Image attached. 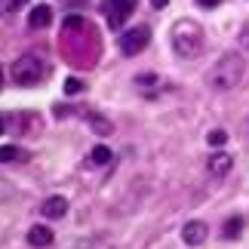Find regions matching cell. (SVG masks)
<instances>
[{"mask_svg":"<svg viewBox=\"0 0 249 249\" xmlns=\"http://www.w3.org/2000/svg\"><path fill=\"white\" fill-rule=\"evenodd\" d=\"M243 74H246V59L243 55L240 53H225L222 59L213 65V71L206 74V83L213 86L215 92H228L243 80Z\"/></svg>","mask_w":249,"mask_h":249,"instance_id":"obj_1","label":"cell"},{"mask_svg":"<svg viewBox=\"0 0 249 249\" xmlns=\"http://www.w3.org/2000/svg\"><path fill=\"white\" fill-rule=\"evenodd\" d=\"M169 37H172V46H176V53L181 59H197L206 46V34L194 18H178V22L172 25Z\"/></svg>","mask_w":249,"mask_h":249,"instance_id":"obj_2","label":"cell"},{"mask_svg":"<svg viewBox=\"0 0 249 249\" xmlns=\"http://www.w3.org/2000/svg\"><path fill=\"white\" fill-rule=\"evenodd\" d=\"M9 74H13V80L18 86H34L43 77V62L37 55H18L13 62V68H9Z\"/></svg>","mask_w":249,"mask_h":249,"instance_id":"obj_3","label":"cell"},{"mask_svg":"<svg viewBox=\"0 0 249 249\" xmlns=\"http://www.w3.org/2000/svg\"><path fill=\"white\" fill-rule=\"evenodd\" d=\"M148 43H151V28H148V25H136L132 31H126V34L120 37L123 55H139Z\"/></svg>","mask_w":249,"mask_h":249,"instance_id":"obj_4","label":"cell"},{"mask_svg":"<svg viewBox=\"0 0 249 249\" xmlns=\"http://www.w3.org/2000/svg\"><path fill=\"white\" fill-rule=\"evenodd\" d=\"M136 9V0H108L105 3V18H108V28H120L126 22V16Z\"/></svg>","mask_w":249,"mask_h":249,"instance_id":"obj_5","label":"cell"},{"mask_svg":"<svg viewBox=\"0 0 249 249\" xmlns=\"http://www.w3.org/2000/svg\"><path fill=\"white\" fill-rule=\"evenodd\" d=\"M206 237H209L206 222H197V218H191V222L181 225V240H185L188 246H203Z\"/></svg>","mask_w":249,"mask_h":249,"instance_id":"obj_6","label":"cell"},{"mask_svg":"<svg viewBox=\"0 0 249 249\" xmlns=\"http://www.w3.org/2000/svg\"><path fill=\"white\" fill-rule=\"evenodd\" d=\"M28 243H31V246H53V231H50V228H46V225H34L31 228V231H28Z\"/></svg>","mask_w":249,"mask_h":249,"instance_id":"obj_7","label":"cell"},{"mask_svg":"<svg viewBox=\"0 0 249 249\" xmlns=\"http://www.w3.org/2000/svg\"><path fill=\"white\" fill-rule=\"evenodd\" d=\"M65 213H68V200H65V197H50V200H43V215H46V218H62Z\"/></svg>","mask_w":249,"mask_h":249,"instance_id":"obj_8","label":"cell"},{"mask_svg":"<svg viewBox=\"0 0 249 249\" xmlns=\"http://www.w3.org/2000/svg\"><path fill=\"white\" fill-rule=\"evenodd\" d=\"M206 166H209V172H213V176H225V172H231L234 160H231V154H222V151H218V154L209 157Z\"/></svg>","mask_w":249,"mask_h":249,"instance_id":"obj_9","label":"cell"},{"mask_svg":"<svg viewBox=\"0 0 249 249\" xmlns=\"http://www.w3.org/2000/svg\"><path fill=\"white\" fill-rule=\"evenodd\" d=\"M28 22H31V28H46L53 22V9L46 6V3H37L31 9V16H28Z\"/></svg>","mask_w":249,"mask_h":249,"instance_id":"obj_10","label":"cell"},{"mask_svg":"<svg viewBox=\"0 0 249 249\" xmlns=\"http://www.w3.org/2000/svg\"><path fill=\"white\" fill-rule=\"evenodd\" d=\"M240 234H243V218L240 215L228 218V222H225V237H228V240H234V237H240Z\"/></svg>","mask_w":249,"mask_h":249,"instance_id":"obj_11","label":"cell"},{"mask_svg":"<svg viewBox=\"0 0 249 249\" xmlns=\"http://www.w3.org/2000/svg\"><path fill=\"white\" fill-rule=\"evenodd\" d=\"M89 126L99 132V136H111V120H105V117H99V114H89Z\"/></svg>","mask_w":249,"mask_h":249,"instance_id":"obj_12","label":"cell"},{"mask_svg":"<svg viewBox=\"0 0 249 249\" xmlns=\"http://www.w3.org/2000/svg\"><path fill=\"white\" fill-rule=\"evenodd\" d=\"M92 163L108 166V163H111V148H108V145H95V148H92Z\"/></svg>","mask_w":249,"mask_h":249,"instance_id":"obj_13","label":"cell"},{"mask_svg":"<svg viewBox=\"0 0 249 249\" xmlns=\"http://www.w3.org/2000/svg\"><path fill=\"white\" fill-rule=\"evenodd\" d=\"M25 154L13 145H0V163H9V160H22Z\"/></svg>","mask_w":249,"mask_h":249,"instance_id":"obj_14","label":"cell"},{"mask_svg":"<svg viewBox=\"0 0 249 249\" xmlns=\"http://www.w3.org/2000/svg\"><path fill=\"white\" fill-rule=\"evenodd\" d=\"M22 6V0H0V16H13Z\"/></svg>","mask_w":249,"mask_h":249,"instance_id":"obj_15","label":"cell"},{"mask_svg":"<svg viewBox=\"0 0 249 249\" xmlns=\"http://www.w3.org/2000/svg\"><path fill=\"white\" fill-rule=\"evenodd\" d=\"M83 89V80H77V77H68L65 80V95H77Z\"/></svg>","mask_w":249,"mask_h":249,"instance_id":"obj_16","label":"cell"},{"mask_svg":"<svg viewBox=\"0 0 249 249\" xmlns=\"http://www.w3.org/2000/svg\"><path fill=\"white\" fill-rule=\"evenodd\" d=\"M206 142H209V145H225V142H228V136H225V129H213V132H209V136H206Z\"/></svg>","mask_w":249,"mask_h":249,"instance_id":"obj_17","label":"cell"},{"mask_svg":"<svg viewBox=\"0 0 249 249\" xmlns=\"http://www.w3.org/2000/svg\"><path fill=\"white\" fill-rule=\"evenodd\" d=\"M136 83H139V86H148V83H157V74H139V77H136Z\"/></svg>","mask_w":249,"mask_h":249,"instance_id":"obj_18","label":"cell"},{"mask_svg":"<svg viewBox=\"0 0 249 249\" xmlns=\"http://www.w3.org/2000/svg\"><path fill=\"white\" fill-rule=\"evenodd\" d=\"M240 46H243V50H249V22L243 25V31H240Z\"/></svg>","mask_w":249,"mask_h":249,"instance_id":"obj_19","label":"cell"},{"mask_svg":"<svg viewBox=\"0 0 249 249\" xmlns=\"http://www.w3.org/2000/svg\"><path fill=\"white\" fill-rule=\"evenodd\" d=\"M218 3H222V0H197V6H200V9H215Z\"/></svg>","mask_w":249,"mask_h":249,"instance_id":"obj_20","label":"cell"},{"mask_svg":"<svg viewBox=\"0 0 249 249\" xmlns=\"http://www.w3.org/2000/svg\"><path fill=\"white\" fill-rule=\"evenodd\" d=\"M71 108H65V105H55V117H68Z\"/></svg>","mask_w":249,"mask_h":249,"instance_id":"obj_21","label":"cell"},{"mask_svg":"<svg viewBox=\"0 0 249 249\" xmlns=\"http://www.w3.org/2000/svg\"><path fill=\"white\" fill-rule=\"evenodd\" d=\"M169 3V0H151V6H154V9H163Z\"/></svg>","mask_w":249,"mask_h":249,"instance_id":"obj_22","label":"cell"},{"mask_svg":"<svg viewBox=\"0 0 249 249\" xmlns=\"http://www.w3.org/2000/svg\"><path fill=\"white\" fill-rule=\"evenodd\" d=\"M3 132H6V123H3V117H0V136H3Z\"/></svg>","mask_w":249,"mask_h":249,"instance_id":"obj_23","label":"cell"},{"mask_svg":"<svg viewBox=\"0 0 249 249\" xmlns=\"http://www.w3.org/2000/svg\"><path fill=\"white\" fill-rule=\"evenodd\" d=\"M0 89H3V68H0Z\"/></svg>","mask_w":249,"mask_h":249,"instance_id":"obj_24","label":"cell"}]
</instances>
